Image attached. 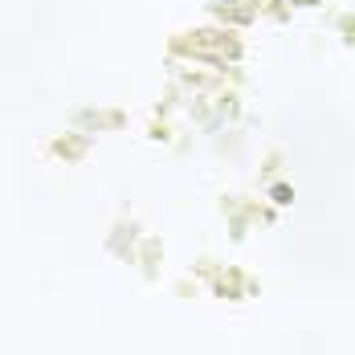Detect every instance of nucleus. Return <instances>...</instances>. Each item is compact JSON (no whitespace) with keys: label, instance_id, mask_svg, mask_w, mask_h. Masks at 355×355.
Returning <instances> with one entry per match:
<instances>
[{"label":"nucleus","instance_id":"f257e3e1","mask_svg":"<svg viewBox=\"0 0 355 355\" xmlns=\"http://www.w3.org/2000/svg\"><path fill=\"white\" fill-rule=\"evenodd\" d=\"M290 196H294V192H290L286 184H278V188H274V200H278V205H290Z\"/></svg>","mask_w":355,"mask_h":355}]
</instances>
